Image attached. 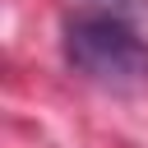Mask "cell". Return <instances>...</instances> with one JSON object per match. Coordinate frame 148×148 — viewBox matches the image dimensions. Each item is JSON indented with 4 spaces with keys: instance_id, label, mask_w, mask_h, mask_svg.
Segmentation results:
<instances>
[{
    "instance_id": "6da1fadb",
    "label": "cell",
    "mask_w": 148,
    "mask_h": 148,
    "mask_svg": "<svg viewBox=\"0 0 148 148\" xmlns=\"http://www.w3.org/2000/svg\"><path fill=\"white\" fill-rule=\"evenodd\" d=\"M65 65L106 88V92H139L148 88V42L120 18V14H74L60 28Z\"/></svg>"
},
{
    "instance_id": "7a4b0ae2",
    "label": "cell",
    "mask_w": 148,
    "mask_h": 148,
    "mask_svg": "<svg viewBox=\"0 0 148 148\" xmlns=\"http://www.w3.org/2000/svg\"><path fill=\"white\" fill-rule=\"evenodd\" d=\"M102 5V14H125V9H134V0H97Z\"/></svg>"
}]
</instances>
